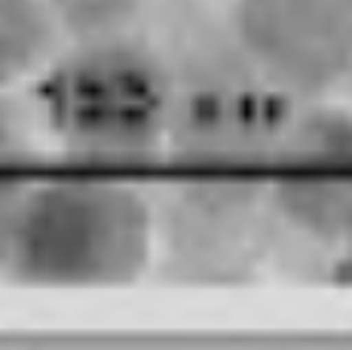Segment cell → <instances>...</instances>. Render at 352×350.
Masks as SVG:
<instances>
[{
	"instance_id": "277c9868",
	"label": "cell",
	"mask_w": 352,
	"mask_h": 350,
	"mask_svg": "<svg viewBox=\"0 0 352 350\" xmlns=\"http://www.w3.org/2000/svg\"><path fill=\"white\" fill-rule=\"evenodd\" d=\"M153 271L196 286L261 277L288 243L257 172L187 169L153 197Z\"/></svg>"
},
{
	"instance_id": "52a82bcc",
	"label": "cell",
	"mask_w": 352,
	"mask_h": 350,
	"mask_svg": "<svg viewBox=\"0 0 352 350\" xmlns=\"http://www.w3.org/2000/svg\"><path fill=\"white\" fill-rule=\"evenodd\" d=\"M67 34L46 0H0V90H31L65 50Z\"/></svg>"
},
{
	"instance_id": "7a4b0ae2",
	"label": "cell",
	"mask_w": 352,
	"mask_h": 350,
	"mask_svg": "<svg viewBox=\"0 0 352 350\" xmlns=\"http://www.w3.org/2000/svg\"><path fill=\"white\" fill-rule=\"evenodd\" d=\"M153 197L104 169L19 185L3 277L28 289H120L153 271Z\"/></svg>"
},
{
	"instance_id": "8fae6325",
	"label": "cell",
	"mask_w": 352,
	"mask_h": 350,
	"mask_svg": "<svg viewBox=\"0 0 352 350\" xmlns=\"http://www.w3.org/2000/svg\"><path fill=\"white\" fill-rule=\"evenodd\" d=\"M16 194H19V185H12V181H6V175H0V277H3L6 237H10V218H12Z\"/></svg>"
},
{
	"instance_id": "6da1fadb",
	"label": "cell",
	"mask_w": 352,
	"mask_h": 350,
	"mask_svg": "<svg viewBox=\"0 0 352 350\" xmlns=\"http://www.w3.org/2000/svg\"><path fill=\"white\" fill-rule=\"evenodd\" d=\"M147 34L168 77L166 157L184 169L261 172L297 102L252 65L224 10L172 0Z\"/></svg>"
},
{
	"instance_id": "8992f818",
	"label": "cell",
	"mask_w": 352,
	"mask_h": 350,
	"mask_svg": "<svg viewBox=\"0 0 352 350\" xmlns=\"http://www.w3.org/2000/svg\"><path fill=\"white\" fill-rule=\"evenodd\" d=\"M252 65L297 105L334 99L352 77V0H227Z\"/></svg>"
},
{
	"instance_id": "9c48e42d",
	"label": "cell",
	"mask_w": 352,
	"mask_h": 350,
	"mask_svg": "<svg viewBox=\"0 0 352 350\" xmlns=\"http://www.w3.org/2000/svg\"><path fill=\"white\" fill-rule=\"evenodd\" d=\"M31 147V126L12 102V92L0 90V175L12 172Z\"/></svg>"
},
{
	"instance_id": "30bf717a",
	"label": "cell",
	"mask_w": 352,
	"mask_h": 350,
	"mask_svg": "<svg viewBox=\"0 0 352 350\" xmlns=\"http://www.w3.org/2000/svg\"><path fill=\"white\" fill-rule=\"evenodd\" d=\"M322 274L328 277V282L343 289H352V240L328 249L322 255Z\"/></svg>"
},
{
	"instance_id": "7c38bea8",
	"label": "cell",
	"mask_w": 352,
	"mask_h": 350,
	"mask_svg": "<svg viewBox=\"0 0 352 350\" xmlns=\"http://www.w3.org/2000/svg\"><path fill=\"white\" fill-rule=\"evenodd\" d=\"M346 92H349V105H352V77H349V83H346Z\"/></svg>"
},
{
	"instance_id": "3957f363",
	"label": "cell",
	"mask_w": 352,
	"mask_h": 350,
	"mask_svg": "<svg viewBox=\"0 0 352 350\" xmlns=\"http://www.w3.org/2000/svg\"><path fill=\"white\" fill-rule=\"evenodd\" d=\"M28 92L40 136L83 169L166 157L168 77L144 28L67 40Z\"/></svg>"
},
{
	"instance_id": "5b68a950",
	"label": "cell",
	"mask_w": 352,
	"mask_h": 350,
	"mask_svg": "<svg viewBox=\"0 0 352 350\" xmlns=\"http://www.w3.org/2000/svg\"><path fill=\"white\" fill-rule=\"evenodd\" d=\"M261 181L288 243L324 255L352 240V105H297Z\"/></svg>"
},
{
	"instance_id": "ba28073f",
	"label": "cell",
	"mask_w": 352,
	"mask_h": 350,
	"mask_svg": "<svg viewBox=\"0 0 352 350\" xmlns=\"http://www.w3.org/2000/svg\"><path fill=\"white\" fill-rule=\"evenodd\" d=\"M67 40L126 34L147 25L157 0H46Z\"/></svg>"
}]
</instances>
